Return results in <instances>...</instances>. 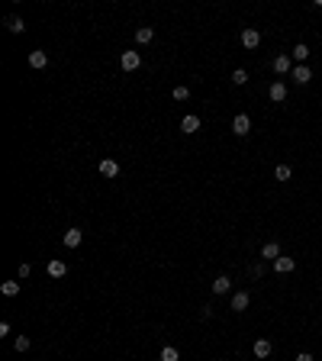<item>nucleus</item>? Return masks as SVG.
Masks as SVG:
<instances>
[{"label": "nucleus", "instance_id": "f257e3e1", "mask_svg": "<svg viewBox=\"0 0 322 361\" xmlns=\"http://www.w3.org/2000/svg\"><path fill=\"white\" fill-rule=\"evenodd\" d=\"M232 132H235V136H248V132H252V116L238 113L235 120H232Z\"/></svg>", "mask_w": 322, "mask_h": 361}, {"label": "nucleus", "instance_id": "f03ea898", "mask_svg": "<svg viewBox=\"0 0 322 361\" xmlns=\"http://www.w3.org/2000/svg\"><path fill=\"white\" fill-rule=\"evenodd\" d=\"M248 303H252V293H245V290H238V293H232V313H245L248 310Z\"/></svg>", "mask_w": 322, "mask_h": 361}, {"label": "nucleus", "instance_id": "7ed1b4c3", "mask_svg": "<svg viewBox=\"0 0 322 361\" xmlns=\"http://www.w3.org/2000/svg\"><path fill=\"white\" fill-rule=\"evenodd\" d=\"M119 65H123V71H136L138 65H142V55L138 52H123L119 55Z\"/></svg>", "mask_w": 322, "mask_h": 361}, {"label": "nucleus", "instance_id": "20e7f679", "mask_svg": "<svg viewBox=\"0 0 322 361\" xmlns=\"http://www.w3.org/2000/svg\"><path fill=\"white\" fill-rule=\"evenodd\" d=\"M181 132H184V136H193V132H200V116H197V113H187L184 120H181Z\"/></svg>", "mask_w": 322, "mask_h": 361}, {"label": "nucleus", "instance_id": "39448f33", "mask_svg": "<svg viewBox=\"0 0 322 361\" xmlns=\"http://www.w3.org/2000/svg\"><path fill=\"white\" fill-rule=\"evenodd\" d=\"M242 46L252 52V48H258L261 46V32L258 29H242Z\"/></svg>", "mask_w": 322, "mask_h": 361}, {"label": "nucleus", "instance_id": "423d86ee", "mask_svg": "<svg viewBox=\"0 0 322 361\" xmlns=\"http://www.w3.org/2000/svg\"><path fill=\"white\" fill-rule=\"evenodd\" d=\"M268 97L274 100V103H284V100H287V84H284V81H274V84L268 87Z\"/></svg>", "mask_w": 322, "mask_h": 361}, {"label": "nucleus", "instance_id": "0eeeda50", "mask_svg": "<svg viewBox=\"0 0 322 361\" xmlns=\"http://www.w3.org/2000/svg\"><path fill=\"white\" fill-rule=\"evenodd\" d=\"M290 77H293V81H297V84H309V81H313V71H309L306 65H293Z\"/></svg>", "mask_w": 322, "mask_h": 361}, {"label": "nucleus", "instance_id": "6e6552de", "mask_svg": "<svg viewBox=\"0 0 322 361\" xmlns=\"http://www.w3.org/2000/svg\"><path fill=\"white\" fill-rule=\"evenodd\" d=\"M81 239H84V232H81V229H74V226H71V229H68V232H65V236H62V242H65V248H77V245H81Z\"/></svg>", "mask_w": 322, "mask_h": 361}, {"label": "nucleus", "instance_id": "1a4fd4ad", "mask_svg": "<svg viewBox=\"0 0 322 361\" xmlns=\"http://www.w3.org/2000/svg\"><path fill=\"white\" fill-rule=\"evenodd\" d=\"M252 352H254V358H268L271 355V338H254V345H252Z\"/></svg>", "mask_w": 322, "mask_h": 361}, {"label": "nucleus", "instance_id": "9d476101", "mask_svg": "<svg viewBox=\"0 0 322 361\" xmlns=\"http://www.w3.org/2000/svg\"><path fill=\"white\" fill-rule=\"evenodd\" d=\"M274 71H277V74H290V71H293L290 55H277V58H274Z\"/></svg>", "mask_w": 322, "mask_h": 361}, {"label": "nucleus", "instance_id": "9b49d317", "mask_svg": "<svg viewBox=\"0 0 322 361\" xmlns=\"http://www.w3.org/2000/svg\"><path fill=\"white\" fill-rule=\"evenodd\" d=\"M293 268H297V262H293V258H287V255H280V258L274 262V271H277V274H290Z\"/></svg>", "mask_w": 322, "mask_h": 361}, {"label": "nucleus", "instance_id": "f8f14e48", "mask_svg": "<svg viewBox=\"0 0 322 361\" xmlns=\"http://www.w3.org/2000/svg\"><path fill=\"white\" fill-rule=\"evenodd\" d=\"M46 271H48V277H65V274H68V265L55 258V262H48V265H46Z\"/></svg>", "mask_w": 322, "mask_h": 361}, {"label": "nucleus", "instance_id": "ddd939ff", "mask_svg": "<svg viewBox=\"0 0 322 361\" xmlns=\"http://www.w3.org/2000/svg\"><path fill=\"white\" fill-rule=\"evenodd\" d=\"M100 174H103V177H116V174H119V165H116L113 158H103V162H100Z\"/></svg>", "mask_w": 322, "mask_h": 361}, {"label": "nucleus", "instance_id": "4468645a", "mask_svg": "<svg viewBox=\"0 0 322 361\" xmlns=\"http://www.w3.org/2000/svg\"><path fill=\"white\" fill-rule=\"evenodd\" d=\"M261 258H268V262H277V258H280V245H277V242H268V245L261 248Z\"/></svg>", "mask_w": 322, "mask_h": 361}, {"label": "nucleus", "instance_id": "2eb2a0df", "mask_svg": "<svg viewBox=\"0 0 322 361\" xmlns=\"http://www.w3.org/2000/svg\"><path fill=\"white\" fill-rule=\"evenodd\" d=\"M290 55H293V58H297L299 65H306V58H309V46H306V42H297Z\"/></svg>", "mask_w": 322, "mask_h": 361}, {"label": "nucleus", "instance_id": "dca6fc26", "mask_svg": "<svg viewBox=\"0 0 322 361\" xmlns=\"http://www.w3.org/2000/svg\"><path fill=\"white\" fill-rule=\"evenodd\" d=\"M29 65H32V68H46V65H48V55L42 52V48H36V52H29Z\"/></svg>", "mask_w": 322, "mask_h": 361}, {"label": "nucleus", "instance_id": "f3484780", "mask_svg": "<svg viewBox=\"0 0 322 361\" xmlns=\"http://www.w3.org/2000/svg\"><path fill=\"white\" fill-rule=\"evenodd\" d=\"M232 290V281H229V277H216V281H213V293H219V297H223V293H229Z\"/></svg>", "mask_w": 322, "mask_h": 361}, {"label": "nucleus", "instance_id": "a211bd4d", "mask_svg": "<svg viewBox=\"0 0 322 361\" xmlns=\"http://www.w3.org/2000/svg\"><path fill=\"white\" fill-rule=\"evenodd\" d=\"M155 39V29L152 26H138L136 29V42H142V46H145V42H152Z\"/></svg>", "mask_w": 322, "mask_h": 361}, {"label": "nucleus", "instance_id": "6ab92c4d", "mask_svg": "<svg viewBox=\"0 0 322 361\" xmlns=\"http://www.w3.org/2000/svg\"><path fill=\"white\" fill-rule=\"evenodd\" d=\"M7 29L16 32V36H23V32H26V23L20 20V16H10V20H7Z\"/></svg>", "mask_w": 322, "mask_h": 361}, {"label": "nucleus", "instance_id": "aec40b11", "mask_svg": "<svg viewBox=\"0 0 322 361\" xmlns=\"http://www.w3.org/2000/svg\"><path fill=\"white\" fill-rule=\"evenodd\" d=\"M0 290H3V297H16V293H20V281H3Z\"/></svg>", "mask_w": 322, "mask_h": 361}, {"label": "nucleus", "instance_id": "412c9836", "mask_svg": "<svg viewBox=\"0 0 322 361\" xmlns=\"http://www.w3.org/2000/svg\"><path fill=\"white\" fill-rule=\"evenodd\" d=\"M161 361H181V352H177L174 345H168V348H161Z\"/></svg>", "mask_w": 322, "mask_h": 361}, {"label": "nucleus", "instance_id": "4be33fe9", "mask_svg": "<svg viewBox=\"0 0 322 361\" xmlns=\"http://www.w3.org/2000/svg\"><path fill=\"white\" fill-rule=\"evenodd\" d=\"M29 345H32L29 336H16L13 338V348H16V352H29Z\"/></svg>", "mask_w": 322, "mask_h": 361}, {"label": "nucleus", "instance_id": "5701e85b", "mask_svg": "<svg viewBox=\"0 0 322 361\" xmlns=\"http://www.w3.org/2000/svg\"><path fill=\"white\" fill-rule=\"evenodd\" d=\"M290 174H293L290 165H277V168H274V177H277V181H290Z\"/></svg>", "mask_w": 322, "mask_h": 361}, {"label": "nucleus", "instance_id": "b1692460", "mask_svg": "<svg viewBox=\"0 0 322 361\" xmlns=\"http://www.w3.org/2000/svg\"><path fill=\"white\" fill-rule=\"evenodd\" d=\"M245 81H248V71L245 68H235V71H232V84H245Z\"/></svg>", "mask_w": 322, "mask_h": 361}, {"label": "nucleus", "instance_id": "393cba45", "mask_svg": "<svg viewBox=\"0 0 322 361\" xmlns=\"http://www.w3.org/2000/svg\"><path fill=\"white\" fill-rule=\"evenodd\" d=\"M187 97H190V91H187L184 84H177L174 87V100H187Z\"/></svg>", "mask_w": 322, "mask_h": 361}, {"label": "nucleus", "instance_id": "a878e982", "mask_svg": "<svg viewBox=\"0 0 322 361\" xmlns=\"http://www.w3.org/2000/svg\"><path fill=\"white\" fill-rule=\"evenodd\" d=\"M248 274H252V277H254V281H258V277H261V274H264V265H252V268H248Z\"/></svg>", "mask_w": 322, "mask_h": 361}, {"label": "nucleus", "instance_id": "bb28decb", "mask_svg": "<svg viewBox=\"0 0 322 361\" xmlns=\"http://www.w3.org/2000/svg\"><path fill=\"white\" fill-rule=\"evenodd\" d=\"M297 361H313V355H309V352H299V355H297Z\"/></svg>", "mask_w": 322, "mask_h": 361}]
</instances>
